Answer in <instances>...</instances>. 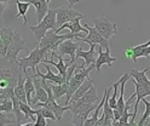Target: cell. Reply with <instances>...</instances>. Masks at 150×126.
<instances>
[{
	"mask_svg": "<svg viewBox=\"0 0 150 126\" xmlns=\"http://www.w3.org/2000/svg\"><path fill=\"white\" fill-rule=\"evenodd\" d=\"M0 112L1 113H10L13 112V103L12 100H7L0 103Z\"/></svg>",
	"mask_w": 150,
	"mask_h": 126,
	"instance_id": "obj_29",
	"label": "cell"
},
{
	"mask_svg": "<svg viewBox=\"0 0 150 126\" xmlns=\"http://www.w3.org/2000/svg\"><path fill=\"white\" fill-rule=\"evenodd\" d=\"M46 68V70H47V73L46 74H42L39 69H38V72L35 73L38 76H40L41 79H45V80H47V81H51V83H54L56 85H62V84H65V78L62 76L59 73L58 74H54L52 70H51V68L49 64H46V63H42Z\"/></svg>",
	"mask_w": 150,
	"mask_h": 126,
	"instance_id": "obj_11",
	"label": "cell"
},
{
	"mask_svg": "<svg viewBox=\"0 0 150 126\" xmlns=\"http://www.w3.org/2000/svg\"><path fill=\"white\" fill-rule=\"evenodd\" d=\"M6 5H7V3H1L0 1V16H3L5 9H6Z\"/></svg>",
	"mask_w": 150,
	"mask_h": 126,
	"instance_id": "obj_36",
	"label": "cell"
},
{
	"mask_svg": "<svg viewBox=\"0 0 150 126\" xmlns=\"http://www.w3.org/2000/svg\"><path fill=\"white\" fill-rule=\"evenodd\" d=\"M143 126H150V121H146V122H144V125Z\"/></svg>",
	"mask_w": 150,
	"mask_h": 126,
	"instance_id": "obj_40",
	"label": "cell"
},
{
	"mask_svg": "<svg viewBox=\"0 0 150 126\" xmlns=\"http://www.w3.org/2000/svg\"><path fill=\"white\" fill-rule=\"evenodd\" d=\"M24 89H25V95H27L28 105L32 107L33 93L35 92V86H34V81H33V76L27 75V80H25V84H24Z\"/></svg>",
	"mask_w": 150,
	"mask_h": 126,
	"instance_id": "obj_22",
	"label": "cell"
},
{
	"mask_svg": "<svg viewBox=\"0 0 150 126\" xmlns=\"http://www.w3.org/2000/svg\"><path fill=\"white\" fill-rule=\"evenodd\" d=\"M85 27L87 31H88V34L87 36L85 38H80L78 39V41L79 43H86L88 45H92V44H95V45H100L103 48H105V50H109L110 48V44H109V40H107L105 38H103L98 31L95 28V27H91L88 26V23H85Z\"/></svg>",
	"mask_w": 150,
	"mask_h": 126,
	"instance_id": "obj_3",
	"label": "cell"
},
{
	"mask_svg": "<svg viewBox=\"0 0 150 126\" xmlns=\"http://www.w3.org/2000/svg\"><path fill=\"white\" fill-rule=\"evenodd\" d=\"M150 56V46L146 48V50H145V52H144V56L143 57H149Z\"/></svg>",
	"mask_w": 150,
	"mask_h": 126,
	"instance_id": "obj_38",
	"label": "cell"
},
{
	"mask_svg": "<svg viewBox=\"0 0 150 126\" xmlns=\"http://www.w3.org/2000/svg\"><path fill=\"white\" fill-rule=\"evenodd\" d=\"M95 28L98 31V33L103 36L107 40L112 36V35H116L117 34V27L115 23H111L108 17L105 16H99L98 18L95 19Z\"/></svg>",
	"mask_w": 150,
	"mask_h": 126,
	"instance_id": "obj_5",
	"label": "cell"
},
{
	"mask_svg": "<svg viewBox=\"0 0 150 126\" xmlns=\"http://www.w3.org/2000/svg\"><path fill=\"white\" fill-rule=\"evenodd\" d=\"M0 1H1V3H7L8 0H0Z\"/></svg>",
	"mask_w": 150,
	"mask_h": 126,
	"instance_id": "obj_41",
	"label": "cell"
},
{
	"mask_svg": "<svg viewBox=\"0 0 150 126\" xmlns=\"http://www.w3.org/2000/svg\"><path fill=\"white\" fill-rule=\"evenodd\" d=\"M80 101L85 102V103H90V104H98V102H100V101H99V97H98V93H97L96 86L92 85L91 89L85 93V96H83Z\"/></svg>",
	"mask_w": 150,
	"mask_h": 126,
	"instance_id": "obj_20",
	"label": "cell"
},
{
	"mask_svg": "<svg viewBox=\"0 0 150 126\" xmlns=\"http://www.w3.org/2000/svg\"><path fill=\"white\" fill-rule=\"evenodd\" d=\"M6 55H7V47H6V45H5V43L0 39V57H6Z\"/></svg>",
	"mask_w": 150,
	"mask_h": 126,
	"instance_id": "obj_34",
	"label": "cell"
},
{
	"mask_svg": "<svg viewBox=\"0 0 150 126\" xmlns=\"http://www.w3.org/2000/svg\"><path fill=\"white\" fill-rule=\"evenodd\" d=\"M124 56L126 58H129L132 62H134V55H133V50H132V47H128L126 48V50L124 51Z\"/></svg>",
	"mask_w": 150,
	"mask_h": 126,
	"instance_id": "obj_33",
	"label": "cell"
},
{
	"mask_svg": "<svg viewBox=\"0 0 150 126\" xmlns=\"http://www.w3.org/2000/svg\"><path fill=\"white\" fill-rule=\"evenodd\" d=\"M15 3L17 5V17H22L23 18V24H27V12L29 11V6L32 5L30 3H25V1H21V0H15Z\"/></svg>",
	"mask_w": 150,
	"mask_h": 126,
	"instance_id": "obj_21",
	"label": "cell"
},
{
	"mask_svg": "<svg viewBox=\"0 0 150 126\" xmlns=\"http://www.w3.org/2000/svg\"><path fill=\"white\" fill-rule=\"evenodd\" d=\"M46 57H47V53H46L44 50H41L40 47L36 46L34 50L29 53V56L18 58L16 63L18 64V68H20L24 74H27V72H25L27 68H32L33 73L35 74L36 73V67L39 65V63H41Z\"/></svg>",
	"mask_w": 150,
	"mask_h": 126,
	"instance_id": "obj_2",
	"label": "cell"
},
{
	"mask_svg": "<svg viewBox=\"0 0 150 126\" xmlns=\"http://www.w3.org/2000/svg\"><path fill=\"white\" fill-rule=\"evenodd\" d=\"M91 112H85V113H80V114H75L73 115V118L70 120V124L74 126H85L86 120L90 118Z\"/></svg>",
	"mask_w": 150,
	"mask_h": 126,
	"instance_id": "obj_25",
	"label": "cell"
},
{
	"mask_svg": "<svg viewBox=\"0 0 150 126\" xmlns=\"http://www.w3.org/2000/svg\"><path fill=\"white\" fill-rule=\"evenodd\" d=\"M32 76H33L34 86H35V93L33 95V98H32V107H33V105L36 104L38 102H41V103L47 102V100H49V93H47V91L44 89L41 80L38 79V75H36V74H33Z\"/></svg>",
	"mask_w": 150,
	"mask_h": 126,
	"instance_id": "obj_8",
	"label": "cell"
},
{
	"mask_svg": "<svg viewBox=\"0 0 150 126\" xmlns=\"http://www.w3.org/2000/svg\"><path fill=\"white\" fill-rule=\"evenodd\" d=\"M27 75L28 74H24L22 70L20 72V75H18V83H17V86L15 87V96L22 103H27L28 104L27 95H25V89H24V84H25V80H27Z\"/></svg>",
	"mask_w": 150,
	"mask_h": 126,
	"instance_id": "obj_14",
	"label": "cell"
},
{
	"mask_svg": "<svg viewBox=\"0 0 150 126\" xmlns=\"http://www.w3.org/2000/svg\"><path fill=\"white\" fill-rule=\"evenodd\" d=\"M3 92H4V90H3V89H1V87H0V95H1V93H3Z\"/></svg>",
	"mask_w": 150,
	"mask_h": 126,
	"instance_id": "obj_42",
	"label": "cell"
},
{
	"mask_svg": "<svg viewBox=\"0 0 150 126\" xmlns=\"http://www.w3.org/2000/svg\"><path fill=\"white\" fill-rule=\"evenodd\" d=\"M30 4L35 7V17L38 23H40L44 17L49 12V3L47 0H30Z\"/></svg>",
	"mask_w": 150,
	"mask_h": 126,
	"instance_id": "obj_12",
	"label": "cell"
},
{
	"mask_svg": "<svg viewBox=\"0 0 150 126\" xmlns=\"http://www.w3.org/2000/svg\"><path fill=\"white\" fill-rule=\"evenodd\" d=\"M13 33H15V31H13L12 28H10V27H3V28H0L1 40L5 43V45H6L7 48H8V46H10V44H11V41H12Z\"/></svg>",
	"mask_w": 150,
	"mask_h": 126,
	"instance_id": "obj_24",
	"label": "cell"
},
{
	"mask_svg": "<svg viewBox=\"0 0 150 126\" xmlns=\"http://www.w3.org/2000/svg\"><path fill=\"white\" fill-rule=\"evenodd\" d=\"M36 121H35V125L36 126H49L47 122H46V119L44 118V116L36 110Z\"/></svg>",
	"mask_w": 150,
	"mask_h": 126,
	"instance_id": "obj_31",
	"label": "cell"
},
{
	"mask_svg": "<svg viewBox=\"0 0 150 126\" xmlns=\"http://www.w3.org/2000/svg\"><path fill=\"white\" fill-rule=\"evenodd\" d=\"M20 126H36V125H35V122H27V124H23Z\"/></svg>",
	"mask_w": 150,
	"mask_h": 126,
	"instance_id": "obj_39",
	"label": "cell"
},
{
	"mask_svg": "<svg viewBox=\"0 0 150 126\" xmlns=\"http://www.w3.org/2000/svg\"><path fill=\"white\" fill-rule=\"evenodd\" d=\"M97 52H98V57H97V61H96V72L97 73L100 72V68L103 64H107L109 68H111L112 62H115L117 60L116 57L110 56V48L103 51V47L100 45L97 46Z\"/></svg>",
	"mask_w": 150,
	"mask_h": 126,
	"instance_id": "obj_9",
	"label": "cell"
},
{
	"mask_svg": "<svg viewBox=\"0 0 150 126\" xmlns=\"http://www.w3.org/2000/svg\"><path fill=\"white\" fill-rule=\"evenodd\" d=\"M29 29L35 36V40L38 43H40L44 36L46 35L49 31H54V33H57L58 31V26H57V15H56V9L49 10L47 15L44 17V19L38 23V26H30Z\"/></svg>",
	"mask_w": 150,
	"mask_h": 126,
	"instance_id": "obj_1",
	"label": "cell"
},
{
	"mask_svg": "<svg viewBox=\"0 0 150 126\" xmlns=\"http://www.w3.org/2000/svg\"><path fill=\"white\" fill-rule=\"evenodd\" d=\"M150 46V40L148 43H144V44H140L138 46H134L132 47V50H133V55H134V63L137 62V58L138 57H143L144 56V52L145 50Z\"/></svg>",
	"mask_w": 150,
	"mask_h": 126,
	"instance_id": "obj_27",
	"label": "cell"
},
{
	"mask_svg": "<svg viewBox=\"0 0 150 126\" xmlns=\"http://www.w3.org/2000/svg\"><path fill=\"white\" fill-rule=\"evenodd\" d=\"M0 39H1V34H0Z\"/></svg>",
	"mask_w": 150,
	"mask_h": 126,
	"instance_id": "obj_44",
	"label": "cell"
},
{
	"mask_svg": "<svg viewBox=\"0 0 150 126\" xmlns=\"http://www.w3.org/2000/svg\"><path fill=\"white\" fill-rule=\"evenodd\" d=\"M93 85V80L91 79V78H88V79H86L85 81H83V84L79 87V89L76 90V92H75L71 97V101L70 102H76V101H80L83 96H85V93L91 89V86Z\"/></svg>",
	"mask_w": 150,
	"mask_h": 126,
	"instance_id": "obj_18",
	"label": "cell"
},
{
	"mask_svg": "<svg viewBox=\"0 0 150 126\" xmlns=\"http://www.w3.org/2000/svg\"><path fill=\"white\" fill-rule=\"evenodd\" d=\"M96 46L95 44L90 45V50L88 51H83L82 47H80L76 51V60L78 58H83V63H85V67H90L91 64H96L97 57L98 55H96Z\"/></svg>",
	"mask_w": 150,
	"mask_h": 126,
	"instance_id": "obj_10",
	"label": "cell"
},
{
	"mask_svg": "<svg viewBox=\"0 0 150 126\" xmlns=\"http://www.w3.org/2000/svg\"><path fill=\"white\" fill-rule=\"evenodd\" d=\"M82 18H83V17H76V18H74L71 22L63 24L62 27L58 28L57 34L62 31V29H64V28H69V29H70V34H74V35H80L81 32H83V33H88L87 29H86L85 27H82L81 23H80V21H81Z\"/></svg>",
	"mask_w": 150,
	"mask_h": 126,
	"instance_id": "obj_13",
	"label": "cell"
},
{
	"mask_svg": "<svg viewBox=\"0 0 150 126\" xmlns=\"http://www.w3.org/2000/svg\"><path fill=\"white\" fill-rule=\"evenodd\" d=\"M65 1H67L68 4H69V7H73L75 4H78L80 0H65Z\"/></svg>",
	"mask_w": 150,
	"mask_h": 126,
	"instance_id": "obj_37",
	"label": "cell"
},
{
	"mask_svg": "<svg viewBox=\"0 0 150 126\" xmlns=\"http://www.w3.org/2000/svg\"><path fill=\"white\" fill-rule=\"evenodd\" d=\"M148 70H149V68H144L143 70L133 69V70H131L129 75H131V78H132L133 80H136L138 84L145 86L146 89L150 90V80L146 78V72H148Z\"/></svg>",
	"mask_w": 150,
	"mask_h": 126,
	"instance_id": "obj_16",
	"label": "cell"
},
{
	"mask_svg": "<svg viewBox=\"0 0 150 126\" xmlns=\"http://www.w3.org/2000/svg\"><path fill=\"white\" fill-rule=\"evenodd\" d=\"M104 120H105V116H104V114H103L98 119V121L95 124V126H104Z\"/></svg>",
	"mask_w": 150,
	"mask_h": 126,
	"instance_id": "obj_35",
	"label": "cell"
},
{
	"mask_svg": "<svg viewBox=\"0 0 150 126\" xmlns=\"http://www.w3.org/2000/svg\"><path fill=\"white\" fill-rule=\"evenodd\" d=\"M11 100H12V103H13V113H15V116H16V124L18 126L23 125V122L28 121V119L25 118L24 113L22 112L21 107H20V100H18L16 96H13Z\"/></svg>",
	"mask_w": 150,
	"mask_h": 126,
	"instance_id": "obj_19",
	"label": "cell"
},
{
	"mask_svg": "<svg viewBox=\"0 0 150 126\" xmlns=\"http://www.w3.org/2000/svg\"><path fill=\"white\" fill-rule=\"evenodd\" d=\"M56 15H57L58 28L65 23L71 22L76 17H83V15L80 11H78V10H74L73 7H65V6H61L56 9Z\"/></svg>",
	"mask_w": 150,
	"mask_h": 126,
	"instance_id": "obj_6",
	"label": "cell"
},
{
	"mask_svg": "<svg viewBox=\"0 0 150 126\" xmlns=\"http://www.w3.org/2000/svg\"><path fill=\"white\" fill-rule=\"evenodd\" d=\"M24 46H25V43L21 38V32L20 31H15L12 41H11L10 46H8V48H7V55H6L5 58L8 62H17L18 53L25 50Z\"/></svg>",
	"mask_w": 150,
	"mask_h": 126,
	"instance_id": "obj_4",
	"label": "cell"
},
{
	"mask_svg": "<svg viewBox=\"0 0 150 126\" xmlns=\"http://www.w3.org/2000/svg\"><path fill=\"white\" fill-rule=\"evenodd\" d=\"M47 3H49V4H50V3H51V0H47Z\"/></svg>",
	"mask_w": 150,
	"mask_h": 126,
	"instance_id": "obj_43",
	"label": "cell"
},
{
	"mask_svg": "<svg viewBox=\"0 0 150 126\" xmlns=\"http://www.w3.org/2000/svg\"><path fill=\"white\" fill-rule=\"evenodd\" d=\"M142 102H143L144 105H145V110H144V113H143V115H142V118H140L139 121H138V126H143V124L146 121V119L150 116V102L146 101L145 98H144Z\"/></svg>",
	"mask_w": 150,
	"mask_h": 126,
	"instance_id": "obj_28",
	"label": "cell"
},
{
	"mask_svg": "<svg viewBox=\"0 0 150 126\" xmlns=\"http://www.w3.org/2000/svg\"><path fill=\"white\" fill-rule=\"evenodd\" d=\"M97 105L98 104H90L81 101H76V102H71L68 107H69V110L73 113V115H75V114H80L85 112H93L97 108Z\"/></svg>",
	"mask_w": 150,
	"mask_h": 126,
	"instance_id": "obj_15",
	"label": "cell"
},
{
	"mask_svg": "<svg viewBox=\"0 0 150 126\" xmlns=\"http://www.w3.org/2000/svg\"><path fill=\"white\" fill-rule=\"evenodd\" d=\"M51 89H52V93H53V97L54 100H58L63 96H67L68 93V90H69V84H62V85H50Z\"/></svg>",
	"mask_w": 150,
	"mask_h": 126,
	"instance_id": "obj_23",
	"label": "cell"
},
{
	"mask_svg": "<svg viewBox=\"0 0 150 126\" xmlns=\"http://www.w3.org/2000/svg\"><path fill=\"white\" fill-rule=\"evenodd\" d=\"M54 56L58 58V62H54V61H52V60H47V58H45V60L41 62V63H46V64H51V65H53V67H56L57 68V70L59 72V74L62 75V76H64L65 78V75H67V70H68V65L65 64V60L62 57V56H58L57 53L54 52Z\"/></svg>",
	"mask_w": 150,
	"mask_h": 126,
	"instance_id": "obj_17",
	"label": "cell"
},
{
	"mask_svg": "<svg viewBox=\"0 0 150 126\" xmlns=\"http://www.w3.org/2000/svg\"><path fill=\"white\" fill-rule=\"evenodd\" d=\"M6 124H16V120H10L4 113L0 112V126H5Z\"/></svg>",
	"mask_w": 150,
	"mask_h": 126,
	"instance_id": "obj_32",
	"label": "cell"
},
{
	"mask_svg": "<svg viewBox=\"0 0 150 126\" xmlns=\"http://www.w3.org/2000/svg\"><path fill=\"white\" fill-rule=\"evenodd\" d=\"M20 107H21V109H22V112L24 113V115H25V118L28 119V120H32V122H35L36 121V110L35 109H33L30 105H28L27 103H22L21 101H20Z\"/></svg>",
	"mask_w": 150,
	"mask_h": 126,
	"instance_id": "obj_26",
	"label": "cell"
},
{
	"mask_svg": "<svg viewBox=\"0 0 150 126\" xmlns=\"http://www.w3.org/2000/svg\"><path fill=\"white\" fill-rule=\"evenodd\" d=\"M80 47H81V44L79 41L75 43V41H73V39H68V40L63 41L58 46V50L56 53H57L58 56H62V57L64 55L70 56V62L73 64V63H75V61H76V51Z\"/></svg>",
	"mask_w": 150,
	"mask_h": 126,
	"instance_id": "obj_7",
	"label": "cell"
},
{
	"mask_svg": "<svg viewBox=\"0 0 150 126\" xmlns=\"http://www.w3.org/2000/svg\"><path fill=\"white\" fill-rule=\"evenodd\" d=\"M35 110L39 112L45 119H50V120H52V121H56V120H57L56 115H54L50 109H47V108H38V109H35Z\"/></svg>",
	"mask_w": 150,
	"mask_h": 126,
	"instance_id": "obj_30",
	"label": "cell"
}]
</instances>
